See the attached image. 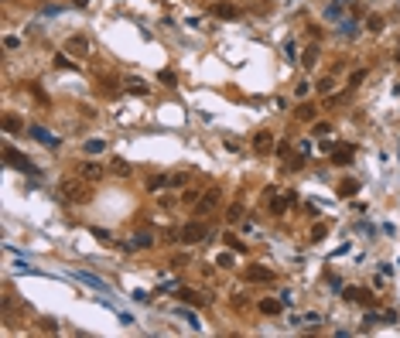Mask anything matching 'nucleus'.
Instances as JSON below:
<instances>
[{
  "label": "nucleus",
  "instance_id": "obj_1",
  "mask_svg": "<svg viewBox=\"0 0 400 338\" xmlns=\"http://www.w3.org/2000/svg\"><path fill=\"white\" fill-rule=\"evenodd\" d=\"M62 195H65L68 202H89L92 198V192H89V185H86V178H68V181H62Z\"/></svg>",
  "mask_w": 400,
  "mask_h": 338
},
{
  "label": "nucleus",
  "instance_id": "obj_37",
  "mask_svg": "<svg viewBox=\"0 0 400 338\" xmlns=\"http://www.w3.org/2000/svg\"><path fill=\"white\" fill-rule=\"evenodd\" d=\"M397 62H400V52H397Z\"/></svg>",
  "mask_w": 400,
  "mask_h": 338
},
{
  "label": "nucleus",
  "instance_id": "obj_12",
  "mask_svg": "<svg viewBox=\"0 0 400 338\" xmlns=\"http://www.w3.org/2000/svg\"><path fill=\"white\" fill-rule=\"evenodd\" d=\"M212 14H215V17H226V21H236V17H240V10H236L233 3H215Z\"/></svg>",
  "mask_w": 400,
  "mask_h": 338
},
{
  "label": "nucleus",
  "instance_id": "obj_32",
  "mask_svg": "<svg viewBox=\"0 0 400 338\" xmlns=\"http://www.w3.org/2000/svg\"><path fill=\"white\" fill-rule=\"evenodd\" d=\"M369 28H373V31H383V17L373 14V17H369Z\"/></svg>",
  "mask_w": 400,
  "mask_h": 338
},
{
  "label": "nucleus",
  "instance_id": "obj_11",
  "mask_svg": "<svg viewBox=\"0 0 400 338\" xmlns=\"http://www.w3.org/2000/svg\"><path fill=\"white\" fill-rule=\"evenodd\" d=\"M246 280H253V283H267V280H274V273L267 270V267H250V270H246Z\"/></svg>",
  "mask_w": 400,
  "mask_h": 338
},
{
  "label": "nucleus",
  "instance_id": "obj_7",
  "mask_svg": "<svg viewBox=\"0 0 400 338\" xmlns=\"http://www.w3.org/2000/svg\"><path fill=\"white\" fill-rule=\"evenodd\" d=\"M154 246V236L151 232H137V236H130V243H127V250H151Z\"/></svg>",
  "mask_w": 400,
  "mask_h": 338
},
{
  "label": "nucleus",
  "instance_id": "obj_20",
  "mask_svg": "<svg viewBox=\"0 0 400 338\" xmlns=\"http://www.w3.org/2000/svg\"><path fill=\"white\" fill-rule=\"evenodd\" d=\"M3 130H7V134H14V130H21V120L7 113V116H3Z\"/></svg>",
  "mask_w": 400,
  "mask_h": 338
},
{
  "label": "nucleus",
  "instance_id": "obj_25",
  "mask_svg": "<svg viewBox=\"0 0 400 338\" xmlns=\"http://www.w3.org/2000/svg\"><path fill=\"white\" fill-rule=\"evenodd\" d=\"M182 198H185L188 205H199V198H202V195H199V188H185V195H182Z\"/></svg>",
  "mask_w": 400,
  "mask_h": 338
},
{
  "label": "nucleus",
  "instance_id": "obj_14",
  "mask_svg": "<svg viewBox=\"0 0 400 338\" xmlns=\"http://www.w3.org/2000/svg\"><path fill=\"white\" fill-rule=\"evenodd\" d=\"M345 301H352V304H369V294H366L363 287H349V290H345Z\"/></svg>",
  "mask_w": 400,
  "mask_h": 338
},
{
  "label": "nucleus",
  "instance_id": "obj_36",
  "mask_svg": "<svg viewBox=\"0 0 400 338\" xmlns=\"http://www.w3.org/2000/svg\"><path fill=\"white\" fill-rule=\"evenodd\" d=\"M72 3H75V7H86V3H89V0H72Z\"/></svg>",
  "mask_w": 400,
  "mask_h": 338
},
{
  "label": "nucleus",
  "instance_id": "obj_10",
  "mask_svg": "<svg viewBox=\"0 0 400 338\" xmlns=\"http://www.w3.org/2000/svg\"><path fill=\"white\" fill-rule=\"evenodd\" d=\"M215 202H219V188H209V192L199 198V215H205L209 208H215Z\"/></svg>",
  "mask_w": 400,
  "mask_h": 338
},
{
  "label": "nucleus",
  "instance_id": "obj_15",
  "mask_svg": "<svg viewBox=\"0 0 400 338\" xmlns=\"http://www.w3.org/2000/svg\"><path fill=\"white\" fill-rule=\"evenodd\" d=\"M75 277H79V280H82V283H89V287H96V290H106V283H103V280H99V277H92V273L79 270V273H75Z\"/></svg>",
  "mask_w": 400,
  "mask_h": 338
},
{
  "label": "nucleus",
  "instance_id": "obj_22",
  "mask_svg": "<svg viewBox=\"0 0 400 338\" xmlns=\"http://www.w3.org/2000/svg\"><path fill=\"white\" fill-rule=\"evenodd\" d=\"M226 219H229L233 225H236V222H243V205H229V215H226Z\"/></svg>",
  "mask_w": 400,
  "mask_h": 338
},
{
  "label": "nucleus",
  "instance_id": "obj_27",
  "mask_svg": "<svg viewBox=\"0 0 400 338\" xmlns=\"http://www.w3.org/2000/svg\"><path fill=\"white\" fill-rule=\"evenodd\" d=\"M157 79H161V82H164V85H175V82H178V79H175V72H168V68H164V72H161V75H157Z\"/></svg>",
  "mask_w": 400,
  "mask_h": 338
},
{
  "label": "nucleus",
  "instance_id": "obj_17",
  "mask_svg": "<svg viewBox=\"0 0 400 338\" xmlns=\"http://www.w3.org/2000/svg\"><path fill=\"white\" fill-rule=\"evenodd\" d=\"M168 185H171V178H168V174H161V178H151V181H147V192H164Z\"/></svg>",
  "mask_w": 400,
  "mask_h": 338
},
{
  "label": "nucleus",
  "instance_id": "obj_2",
  "mask_svg": "<svg viewBox=\"0 0 400 338\" xmlns=\"http://www.w3.org/2000/svg\"><path fill=\"white\" fill-rule=\"evenodd\" d=\"M267 202H270V212L274 215H284L287 205H291V195H280V188H270L267 192Z\"/></svg>",
  "mask_w": 400,
  "mask_h": 338
},
{
  "label": "nucleus",
  "instance_id": "obj_5",
  "mask_svg": "<svg viewBox=\"0 0 400 338\" xmlns=\"http://www.w3.org/2000/svg\"><path fill=\"white\" fill-rule=\"evenodd\" d=\"M332 164H338V168L352 164V147H349V143H338V147H332Z\"/></svg>",
  "mask_w": 400,
  "mask_h": 338
},
{
  "label": "nucleus",
  "instance_id": "obj_23",
  "mask_svg": "<svg viewBox=\"0 0 400 338\" xmlns=\"http://www.w3.org/2000/svg\"><path fill=\"white\" fill-rule=\"evenodd\" d=\"M103 150H106L103 140H89V143H86V154H103Z\"/></svg>",
  "mask_w": 400,
  "mask_h": 338
},
{
  "label": "nucleus",
  "instance_id": "obj_33",
  "mask_svg": "<svg viewBox=\"0 0 400 338\" xmlns=\"http://www.w3.org/2000/svg\"><path fill=\"white\" fill-rule=\"evenodd\" d=\"M17 45H21V41H17V38H14V34H7V38H3V48H10V52H14V48H17Z\"/></svg>",
  "mask_w": 400,
  "mask_h": 338
},
{
  "label": "nucleus",
  "instance_id": "obj_4",
  "mask_svg": "<svg viewBox=\"0 0 400 338\" xmlns=\"http://www.w3.org/2000/svg\"><path fill=\"white\" fill-rule=\"evenodd\" d=\"M178 236H182V243H199V239H205V236H209V229H205L202 222H188V225H185Z\"/></svg>",
  "mask_w": 400,
  "mask_h": 338
},
{
  "label": "nucleus",
  "instance_id": "obj_18",
  "mask_svg": "<svg viewBox=\"0 0 400 338\" xmlns=\"http://www.w3.org/2000/svg\"><path fill=\"white\" fill-rule=\"evenodd\" d=\"M226 243H229V250H233V253H246V243H243L240 236H233V232H229V236H226Z\"/></svg>",
  "mask_w": 400,
  "mask_h": 338
},
{
  "label": "nucleus",
  "instance_id": "obj_9",
  "mask_svg": "<svg viewBox=\"0 0 400 338\" xmlns=\"http://www.w3.org/2000/svg\"><path fill=\"white\" fill-rule=\"evenodd\" d=\"M65 48L72 52V55H75V58L89 55V41H86V38H79V34H75V38H68V45H65Z\"/></svg>",
  "mask_w": 400,
  "mask_h": 338
},
{
  "label": "nucleus",
  "instance_id": "obj_3",
  "mask_svg": "<svg viewBox=\"0 0 400 338\" xmlns=\"http://www.w3.org/2000/svg\"><path fill=\"white\" fill-rule=\"evenodd\" d=\"M103 174H106V168L99 161H82L79 164V178H86V181H99Z\"/></svg>",
  "mask_w": 400,
  "mask_h": 338
},
{
  "label": "nucleus",
  "instance_id": "obj_28",
  "mask_svg": "<svg viewBox=\"0 0 400 338\" xmlns=\"http://www.w3.org/2000/svg\"><path fill=\"white\" fill-rule=\"evenodd\" d=\"M298 116H301V120H315V106H301Z\"/></svg>",
  "mask_w": 400,
  "mask_h": 338
},
{
  "label": "nucleus",
  "instance_id": "obj_35",
  "mask_svg": "<svg viewBox=\"0 0 400 338\" xmlns=\"http://www.w3.org/2000/svg\"><path fill=\"white\" fill-rule=\"evenodd\" d=\"M185 263H188V256H185V253H178V256L171 260V267H185Z\"/></svg>",
  "mask_w": 400,
  "mask_h": 338
},
{
  "label": "nucleus",
  "instance_id": "obj_24",
  "mask_svg": "<svg viewBox=\"0 0 400 338\" xmlns=\"http://www.w3.org/2000/svg\"><path fill=\"white\" fill-rule=\"evenodd\" d=\"M185 185H188V174H185V171L171 174V188H185Z\"/></svg>",
  "mask_w": 400,
  "mask_h": 338
},
{
  "label": "nucleus",
  "instance_id": "obj_21",
  "mask_svg": "<svg viewBox=\"0 0 400 338\" xmlns=\"http://www.w3.org/2000/svg\"><path fill=\"white\" fill-rule=\"evenodd\" d=\"M110 168H113V174H120V178H127V174H130V164H127V161H113Z\"/></svg>",
  "mask_w": 400,
  "mask_h": 338
},
{
  "label": "nucleus",
  "instance_id": "obj_30",
  "mask_svg": "<svg viewBox=\"0 0 400 338\" xmlns=\"http://www.w3.org/2000/svg\"><path fill=\"white\" fill-rule=\"evenodd\" d=\"M103 89H106V92H117V79L106 75V79H103Z\"/></svg>",
  "mask_w": 400,
  "mask_h": 338
},
{
  "label": "nucleus",
  "instance_id": "obj_26",
  "mask_svg": "<svg viewBox=\"0 0 400 338\" xmlns=\"http://www.w3.org/2000/svg\"><path fill=\"white\" fill-rule=\"evenodd\" d=\"M127 89H130V92H137V96H147V85H144V82H127Z\"/></svg>",
  "mask_w": 400,
  "mask_h": 338
},
{
  "label": "nucleus",
  "instance_id": "obj_8",
  "mask_svg": "<svg viewBox=\"0 0 400 338\" xmlns=\"http://www.w3.org/2000/svg\"><path fill=\"white\" fill-rule=\"evenodd\" d=\"M31 137H34L38 143H45V147H59V137H55V134H48L45 127H31Z\"/></svg>",
  "mask_w": 400,
  "mask_h": 338
},
{
  "label": "nucleus",
  "instance_id": "obj_13",
  "mask_svg": "<svg viewBox=\"0 0 400 338\" xmlns=\"http://www.w3.org/2000/svg\"><path fill=\"white\" fill-rule=\"evenodd\" d=\"M356 192H359V181H356V178H345V181L338 185V198H352Z\"/></svg>",
  "mask_w": 400,
  "mask_h": 338
},
{
  "label": "nucleus",
  "instance_id": "obj_29",
  "mask_svg": "<svg viewBox=\"0 0 400 338\" xmlns=\"http://www.w3.org/2000/svg\"><path fill=\"white\" fill-rule=\"evenodd\" d=\"M363 79H366V68H356V72H352V79H349V82H352V85H359V82H363Z\"/></svg>",
  "mask_w": 400,
  "mask_h": 338
},
{
  "label": "nucleus",
  "instance_id": "obj_16",
  "mask_svg": "<svg viewBox=\"0 0 400 338\" xmlns=\"http://www.w3.org/2000/svg\"><path fill=\"white\" fill-rule=\"evenodd\" d=\"M253 147H257L260 154H267V150L274 147V137H270V134H257V137H253Z\"/></svg>",
  "mask_w": 400,
  "mask_h": 338
},
{
  "label": "nucleus",
  "instance_id": "obj_19",
  "mask_svg": "<svg viewBox=\"0 0 400 338\" xmlns=\"http://www.w3.org/2000/svg\"><path fill=\"white\" fill-rule=\"evenodd\" d=\"M280 308H284L280 301H270V297H267V301H260V311H264V314H277Z\"/></svg>",
  "mask_w": 400,
  "mask_h": 338
},
{
  "label": "nucleus",
  "instance_id": "obj_6",
  "mask_svg": "<svg viewBox=\"0 0 400 338\" xmlns=\"http://www.w3.org/2000/svg\"><path fill=\"white\" fill-rule=\"evenodd\" d=\"M178 301L182 304H192V308H202L205 304V297H202L199 290H188V287H178Z\"/></svg>",
  "mask_w": 400,
  "mask_h": 338
},
{
  "label": "nucleus",
  "instance_id": "obj_31",
  "mask_svg": "<svg viewBox=\"0 0 400 338\" xmlns=\"http://www.w3.org/2000/svg\"><path fill=\"white\" fill-rule=\"evenodd\" d=\"M325 232H329V225H322V222H318V225H315V229H311V239H322V236H325Z\"/></svg>",
  "mask_w": 400,
  "mask_h": 338
},
{
  "label": "nucleus",
  "instance_id": "obj_34",
  "mask_svg": "<svg viewBox=\"0 0 400 338\" xmlns=\"http://www.w3.org/2000/svg\"><path fill=\"white\" fill-rule=\"evenodd\" d=\"M325 134H332V127H329V123H318V127H315V137H325Z\"/></svg>",
  "mask_w": 400,
  "mask_h": 338
}]
</instances>
